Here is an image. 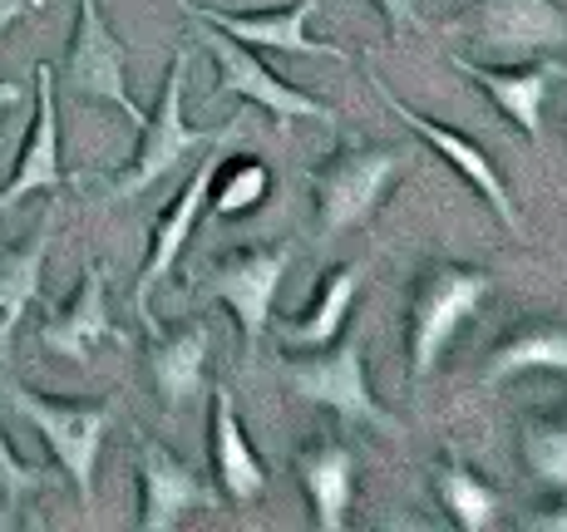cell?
I'll list each match as a JSON object with an SVG mask.
<instances>
[{
  "label": "cell",
  "instance_id": "6da1fadb",
  "mask_svg": "<svg viewBox=\"0 0 567 532\" xmlns=\"http://www.w3.org/2000/svg\"><path fill=\"white\" fill-rule=\"evenodd\" d=\"M188 60H193L188 45L173 54L168 80H163V94H158V108L144 118V128H138V134H144V138H138V154L104 188L109 198H138V192H148L158 178H168L178 163L198 158L203 148H217V144L233 148L237 138L247 134V114H237L233 124H223V128H193L188 118H183V84H188Z\"/></svg>",
  "mask_w": 567,
  "mask_h": 532
},
{
  "label": "cell",
  "instance_id": "7a4b0ae2",
  "mask_svg": "<svg viewBox=\"0 0 567 532\" xmlns=\"http://www.w3.org/2000/svg\"><path fill=\"white\" fill-rule=\"evenodd\" d=\"M488 296V271L460 267V262H430L414 281V301H410V379L424 385L440 365V355L450 351L454 331L484 306Z\"/></svg>",
  "mask_w": 567,
  "mask_h": 532
},
{
  "label": "cell",
  "instance_id": "3957f363",
  "mask_svg": "<svg viewBox=\"0 0 567 532\" xmlns=\"http://www.w3.org/2000/svg\"><path fill=\"white\" fill-rule=\"evenodd\" d=\"M6 399L16 415H25L45 434L50 453L70 473L80 503H94V463H100V444L114 425V399H54L16 385V379H6Z\"/></svg>",
  "mask_w": 567,
  "mask_h": 532
},
{
  "label": "cell",
  "instance_id": "277c9868",
  "mask_svg": "<svg viewBox=\"0 0 567 532\" xmlns=\"http://www.w3.org/2000/svg\"><path fill=\"white\" fill-rule=\"evenodd\" d=\"M287 385L297 389L311 405H326L346 419V425H370L380 434H400V419L370 395L365 379V335H336L326 351H311L307 361H287L281 365Z\"/></svg>",
  "mask_w": 567,
  "mask_h": 532
},
{
  "label": "cell",
  "instance_id": "5b68a950",
  "mask_svg": "<svg viewBox=\"0 0 567 532\" xmlns=\"http://www.w3.org/2000/svg\"><path fill=\"white\" fill-rule=\"evenodd\" d=\"M193 20V35L203 40V50L213 54V64H217V94L223 100H247V104H261L271 118H277V128H287L291 118H316V124H336V108L331 104H321V100H311V94H301V90H291L281 74H271L267 64L252 54V45H243V40H233V35H223L217 25H207V20L198 15H188Z\"/></svg>",
  "mask_w": 567,
  "mask_h": 532
},
{
  "label": "cell",
  "instance_id": "8992f818",
  "mask_svg": "<svg viewBox=\"0 0 567 532\" xmlns=\"http://www.w3.org/2000/svg\"><path fill=\"white\" fill-rule=\"evenodd\" d=\"M291 257H297V242L237 247V252H227L223 262L207 271V291L243 325L247 355H252L261 345V335H267L271 311H277V296H281V281H287V271H291Z\"/></svg>",
  "mask_w": 567,
  "mask_h": 532
},
{
  "label": "cell",
  "instance_id": "52a82bcc",
  "mask_svg": "<svg viewBox=\"0 0 567 532\" xmlns=\"http://www.w3.org/2000/svg\"><path fill=\"white\" fill-rule=\"evenodd\" d=\"M400 163L405 158H400L395 148H365V144L336 148V154L311 173L321 232L336 237V232H346V227H361L370 208H375V202L385 198V188L395 182Z\"/></svg>",
  "mask_w": 567,
  "mask_h": 532
},
{
  "label": "cell",
  "instance_id": "ba28073f",
  "mask_svg": "<svg viewBox=\"0 0 567 532\" xmlns=\"http://www.w3.org/2000/svg\"><path fill=\"white\" fill-rule=\"evenodd\" d=\"M124 64H128V50H124V40L104 25L100 0H80V20H74L70 54H64V70L54 74V80H60L70 94H80V100L114 104L128 124L144 128L148 114H144V104L128 94Z\"/></svg>",
  "mask_w": 567,
  "mask_h": 532
},
{
  "label": "cell",
  "instance_id": "9c48e42d",
  "mask_svg": "<svg viewBox=\"0 0 567 532\" xmlns=\"http://www.w3.org/2000/svg\"><path fill=\"white\" fill-rule=\"evenodd\" d=\"M178 6H183V15H198L207 25L223 30V35L243 40V45H252V50L351 64V50L311 35V15L321 10V0H291V6H281V10H207V6H193V0H178Z\"/></svg>",
  "mask_w": 567,
  "mask_h": 532
},
{
  "label": "cell",
  "instance_id": "30bf717a",
  "mask_svg": "<svg viewBox=\"0 0 567 532\" xmlns=\"http://www.w3.org/2000/svg\"><path fill=\"white\" fill-rule=\"evenodd\" d=\"M365 80H370V90L380 94V104H385L390 114H395L400 124H405L410 134H414V138H424V144H430L434 154H440L444 163H450V168L460 173V178H468V188H474L478 198H484L488 208H494V217L508 227V232L523 237L518 208H514V198H508L504 178H498V168H494V163H488L484 148H478V144H468L464 134H454V128H450V124H440V118H424V114H414V108H410L405 100H395V94H390V84L380 80V74L370 70V64H365Z\"/></svg>",
  "mask_w": 567,
  "mask_h": 532
},
{
  "label": "cell",
  "instance_id": "8fae6325",
  "mask_svg": "<svg viewBox=\"0 0 567 532\" xmlns=\"http://www.w3.org/2000/svg\"><path fill=\"white\" fill-rule=\"evenodd\" d=\"M223 488H213L198 469L173 459L158 439H138V528L168 532L193 508H223Z\"/></svg>",
  "mask_w": 567,
  "mask_h": 532
},
{
  "label": "cell",
  "instance_id": "7c38bea8",
  "mask_svg": "<svg viewBox=\"0 0 567 532\" xmlns=\"http://www.w3.org/2000/svg\"><path fill=\"white\" fill-rule=\"evenodd\" d=\"M474 40L498 60L567 50V10L558 0H478Z\"/></svg>",
  "mask_w": 567,
  "mask_h": 532
},
{
  "label": "cell",
  "instance_id": "4fadbf2b",
  "mask_svg": "<svg viewBox=\"0 0 567 532\" xmlns=\"http://www.w3.org/2000/svg\"><path fill=\"white\" fill-rule=\"evenodd\" d=\"M227 158V144L217 148H203L198 168L188 173V182H183L178 192H173V202L154 217V237H148V262L138 271V286H134V306L148 311V291H154V281H163L173 271V262L183 257V247L193 242V227H198L203 217V202H207V188H213L217 178V163Z\"/></svg>",
  "mask_w": 567,
  "mask_h": 532
},
{
  "label": "cell",
  "instance_id": "5bb4252c",
  "mask_svg": "<svg viewBox=\"0 0 567 532\" xmlns=\"http://www.w3.org/2000/svg\"><path fill=\"white\" fill-rule=\"evenodd\" d=\"M54 70H35V124L25 128V148L16 158V173L0 188V212L25 202L30 192H60L64 188V163H60V114H54Z\"/></svg>",
  "mask_w": 567,
  "mask_h": 532
},
{
  "label": "cell",
  "instance_id": "9a60e30c",
  "mask_svg": "<svg viewBox=\"0 0 567 532\" xmlns=\"http://www.w3.org/2000/svg\"><path fill=\"white\" fill-rule=\"evenodd\" d=\"M454 70L464 74V80H474L478 90L488 94L498 108H504L508 118L523 128V134L538 144L543 138V104H548V90L567 74L563 60H538V64H478L460 54L454 60Z\"/></svg>",
  "mask_w": 567,
  "mask_h": 532
},
{
  "label": "cell",
  "instance_id": "2e32d148",
  "mask_svg": "<svg viewBox=\"0 0 567 532\" xmlns=\"http://www.w3.org/2000/svg\"><path fill=\"white\" fill-rule=\"evenodd\" d=\"M144 321H148V331H154V341H148V379H154L163 409L178 415L203 389L207 355H213V325L198 316V321H183L178 331H163L154 321V311H144Z\"/></svg>",
  "mask_w": 567,
  "mask_h": 532
},
{
  "label": "cell",
  "instance_id": "e0dca14e",
  "mask_svg": "<svg viewBox=\"0 0 567 532\" xmlns=\"http://www.w3.org/2000/svg\"><path fill=\"white\" fill-rule=\"evenodd\" d=\"M54 227H60V202H50L35 232L20 237L16 247L0 252V361H10L16 325L25 321L30 306H40V296H45V257H50V242H54Z\"/></svg>",
  "mask_w": 567,
  "mask_h": 532
},
{
  "label": "cell",
  "instance_id": "ac0fdd59",
  "mask_svg": "<svg viewBox=\"0 0 567 532\" xmlns=\"http://www.w3.org/2000/svg\"><path fill=\"white\" fill-rule=\"evenodd\" d=\"M207 453H213V473H217V488H223L227 503L247 508L267 493V469H261L252 439H247L243 415H237L233 389L227 385L213 389V434H207Z\"/></svg>",
  "mask_w": 567,
  "mask_h": 532
},
{
  "label": "cell",
  "instance_id": "d6986e66",
  "mask_svg": "<svg viewBox=\"0 0 567 532\" xmlns=\"http://www.w3.org/2000/svg\"><path fill=\"white\" fill-rule=\"evenodd\" d=\"M40 341L50 345L54 355L74 365H90L100 345H124V331L109 316V301H104V267H84V281H80V296L60 311L54 321H45Z\"/></svg>",
  "mask_w": 567,
  "mask_h": 532
},
{
  "label": "cell",
  "instance_id": "ffe728a7",
  "mask_svg": "<svg viewBox=\"0 0 567 532\" xmlns=\"http://www.w3.org/2000/svg\"><path fill=\"white\" fill-rule=\"evenodd\" d=\"M297 473H301V488H307V508L316 528L326 532L346 528L351 493H355V453L336 439H316L297 453Z\"/></svg>",
  "mask_w": 567,
  "mask_h": 532
},
{
  "label": "cell",
  "instance_id": "44dd1931",
  "mask_svg": "<svg viewBox=\"0 0 567 532\" xmlns=\"http://www.w3.org/2000/svg\"><path fill=\"white\" fill-rule=\"evenodd\" d=\"M365 262H346V267H331L321 277V286H316L307 316L297 321H281V341L297 345V351H326V345L341 335L346 316H351V301L355 291L365 286Z\"/></svg>",
  "mask_w": 567,
  "mask_h": 532
},
{
  "label": "cell",
  "instance_id": "7402d4cb",
  "mask_svg": "<svg viewBox=\"0 0 567 532\" xmlns=\"http://www.w3.org/2000/svg\"><path fill=\"white\" fill-rule=\"evenodd\" d=\"M523 371H548V375H567V325L563 321H523L518 331H508L494 345V355L484 361L478 385L494 389L508 375Z\"/></svg>",
  "mask_w": 567,
  "mask_h": 532
},
{
  "label": "cell",
  "instance_id": "603a6c76",
  "mask_svg": "<svg viewBox=\"0 0 567 532\" xmlns=\"http://www.w3.org/2000/svg\"><path fill=\"white\" fill-rule=\"evenodd\" d=\"M518 449L543 488H567V405L528 409L518 425Z\"/></svg>",
  "mask_w": 567,
  "mask_h": 532
},
{
  "label": "cell",
  "instance_id": "cb8c5ba5",
  "mask_svg": "<svg viewBox=\"0 0 567 532\" xmlns=\"http://www.w3.org/2000/svg\"><path fill=\"white\" fill-rule=\"evenodd\" d=\"M434 493H440L444 513H450L464 532H484L498 518V508H504L494 488H488L460 459H440V463H434Z\"/></svg>",
  "mask_w": 567,
  "mask_h": 532
},
{
  "label": "cell",
  "instance_id": "d4e9b609",
  "mask_svg": "<svg viewBox=\"0 0 567 532\" xmlns=\"http://www.w3.org/2000/svg\"><path fill=\"white\" fill-rule=\"evenodd\" d=\"M267 192H271L267 163L227 154L217 163V178H213V188H207V198H213V217H243V212H252Z\"/></svg>",
  "mask_w": 567,
  "mask_h": 532
},
{
  "label": "cell",
  "instance_id": "484cf974",
  "mask_svg": "<svg viewBox=\"0 0 567 532\" xmlns=\"http://www.w3.org/2000/svg\"><path fill=\"white\" fill-rule=\"evenodd\" d=\"M35 488H45V469H35V463H25L16 449H10L6 429H0V493L16 503V498L35 493Z\"/></svg>",
  "mask_w": 567,
  "mask_h": 532
},
{
  "label": "cell",
  "instance_id": "4316f807",
  "mask_svg": "<svg viewBox=\"0 0 567 532\" xmlns=\"http://www.w3.org/2000/svg\"><path fill=\"white\" fill-rule=\"evenodd\" d=\"M370 6H375L380 15L390 20V30H395V35H405V30H420V0H370Z\"/></svg>",
  "mask_w": 567,
  "mask_h": 532
},
{
  "label": "cell",
  "instance_id": "83f0119b",
  "mask_svg": "<svg viewBox=\"0 0 567 532\" xmlns=\"http://www.w3.org/2000/svg\"><path fill=\"white\" fill-rule=\"evenodd\" d=\"M30 10H45V0H0V40H6L10 25H16V20H25Z\"/></svg>",
  "mask_w": 567,
  "mask_h": 532
},
{
  "label": "cell",
  "instance_id": "f1b7e54d",
  "mask_svg": "<svg viewBox=\"0 0 567 532\" xmlns=\"http://www.w3.org/2000/svg\"><path fill=\"white\" fill-rule=\"evenodd\" d=\"M528 528H538V532H567V493H563L553 508L533 513V518H528Z\"/></svg>",
  "mask_w": 567,
  "mask_h": 532
},
{
  "label": "cell",
  "instance_id": "f546056e",
  "mask_svg": "<svg viewBox=\"0 0 567 532\" xmlns=\"http://www.w3.org/2000/svg\"><path fill=\"white\" fill-rule=\"evenodd\" d=\"M16 100H20V84H0V118H6L10 114V108H16Z\"/></svg>",
  "mask_w": 567,
  "mask_h": 532
},
{
  "label": "cell",
  "instance_id": "4dcf8cb0",
  "mask_svg": "<svg viewBox=\"0 0 567 532\" xmlns=\"http://www.w3.org/2000/svg\"><path fill=\"white\" fill-rule=\"evenodd\" d=\"M0 163H6V138H0Z\"/></svg>",
  "mask_w": 567,
  "mask_h": 532
}]
</instances>
